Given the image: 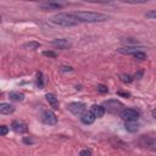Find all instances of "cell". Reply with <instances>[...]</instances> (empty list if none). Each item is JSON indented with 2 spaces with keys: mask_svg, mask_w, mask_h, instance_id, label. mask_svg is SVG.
<instances>
[{
  "mask_svg": "<svg viewBox=\"0 0 156 156\" xmlns=\"http://www.w3.org/2000/svg\"><path fill=\"white\" fill-rule=\"evenodd\" d=\"M46 100H48V102L50 104V106H51L54 110H57V108H58L60 104H58V99L55 96V94H51V93L46 94Z\"/></svg>",
  "mask_w": 156,
  "mask_h": 156,
  "instance_id": "obj_15",
  "label": "cell"
},
{
  "mask_svg": "<svg viewBox=\"0 0 156 156\" xmlns=\"http://www.w3.org/2000/svg\"><path fill=\"white\" fill-rule=\"evenodd\" d=\"M37 85L39 89H43L44 88V77H43V73L41 72H38L37 73Z\"/></svg>",
  "mask_w": 156,
  "mask_h": 156,
  "instance_id": "obj_19",
  "label": "cell"
},
{
  "mask_svg": "<svg viewBox=\"0 0 156 156\" xmlns=\"http://www.w3.org/2000/svg\"><path fill=\"white\" fill-rule=\"evenodd\" d=\"M121 80L124 83H130L133 80V77L129 74H121Z\"/></svg>",
  "mask_w": 156,
  "mask_h": 156,
  "instance_id": "obj_21",
  "label": "cell"
},
{
  "mask_svg": "<svg viewBox=\"0 0 156 156\" xmlns=\"http://www.w3.org/2000/svg\"><path fill=\"white\" fill-rule=\"evenodd\" d=\"M79 156H91V150L89 149H84L79 152Z\"/></svg>",
  "mask_w": 156,
  "mask_h": 156,
  "instance_id": "obj_26",
  "label": "cell"
},
{
  "mask_svg": "<svg viewBox=\"0 0 156 156\" xmlns=\"http://www.w3.org/2000/svg\"><path fill=\"white\" fill-rule=\"evenodd\" d=\"M119 116L126 122H135L139 118V112L133 108H123L119 112Z\"/></svg>",
  "mask_w": 156,
  "mask_h": 156,
  "instance_id": "obj_5",
  "label": "cell"
},
{
  "mask_svg": "<svg viewBox=\"0 0 156 156\" xmlns=\"http://www.w3.org/2000/svg\"><path fill=\"white\" fill-rule=\"evenodd\" d=\"M15 106L13 105H10L7 102H1L0 104V113L1 115H11L15 112Z\"/></svg>",
  "mask_w": 156,
  "mask_h": 156,
  "instance_id": "obj_12",
  "label": "cell"
},
{
  "mask_svg": "<svg viewBox=\"0 0 156 156\" xmlns=\"http://www.w3.org/2000/svg\"><path fill=\"white\" fill-rule=\"evenodd\" d=\"M51 44H52L55 48L61 49V50H67V49H69V48L72 46V44H71L67 39H55V40L51 41Z\"/></svg>",
  "mask_w": 156,
  "mask_h": 156,
  "instance_id": "obj_10",
  "label": "cell"
},
{
  "mask_svg": "<svg viewBox=\"0 0 156 156\" xmlns=\"http://www.w3.org/2000/svg\"><path fill=\"white\" fill-rule=\"evenodd\" d=\"M9 133V127H6V126H0V135H6Z\"/></svg>",
  "mask_w": 156,
  "mask_h": 156,
  "instance_id": "obj_23",
  "label": "cell"
},
{
  "mask_svg": "<svg viewBox=\"0 0 156 156\" xmlns=\"http://www.w3.org/2000/svg\"><path fill=\"white\" fill-rule=\"evenodd\" d=\"M124 127H126V129H127L128 132H130V133H135V132L138 130V128H139L138 123H135V122H126Z\"/></svg>",
  "mask_w": 156,
  "mask_h": 156,
  "instance_id": "obj_18",
  "label": "cell"
},
{
  "mask_svg": "<svg viewBox=\"0 0 156 156\" xmlns=\"http://www.w3.org/2000/svg\"><path fill=\"white\" fill-rule=\"evenodd\" d=\"M43 55L44 56H46V57H52V58H55L57 55H56V52H54V51H44L43 52Z\"/></svg>",
  "mask_w": 156,
  "mask_h": 156,
  "instance_id": "obj_25",
  "label": "cell"
},
{
  "mask_svg": "<svg viewBox=\"0 0 156 156\" xmlns=\"http://www.w3.org/2000/svg\"><path fill=\"white\" fill-rule=\"evenodd\" d=\"M98 91H100V93L105 94V93H107V91H108V88H107L106 85H104V84H99V85H98Z\"/></svg>",
  "mask_w": 156,
  "mask_h": 156,
  "instance_id": "obj_22",
  "label": "cell"
},
{
  "mask_svg": "<svg viewBox=\"0 0 156 156\" xmlns=\"http://www.w3.org/2000/svg\"><path fill=\"white\" fill-rule=\"evenodd\" d=\"M11 128H12L16 133H20V134H23V133H26V132L28 130L27 124H26L24 122H22V121H13V122L11 123Z\"/></svg>",
  "mask_w": 156,
  "mask_h": 156,
  "instance_id": "obj_9",
  "label": "cell"
},
{
  "mask_svg": "<svg viewBox=\"0 0 156 156\" xmlns=\"http://www.w3.org/2000/svg\"><path fill=\"white\" fill-rule=\"evenodd\" d=\"M143 73H144V71H143V69H140L138 73H135V78H136V79H140V78H141V76H143Z\"/></svg>",
  "mask_w": 156,
  "mask_h": 156,
  "instance_id": "obj_29",
  "label": "cell"
},
{
  "mask_svg": "<svg viewBox=\"0 0 156 156\" xmlns=\"http://www.w3.org/2000/svg\"><path fill=\"white\" fill-rule=\"evenodd\" d=\"M67 108L76 116H82L85 112V105L83 102H69L67 105Z\"/></svg>",
  "mask_w": 156,
  "mask_h": 156,
  "instance_id": "obj_6",
  "label": "cell"
},
{
  "mask_svg": "<svg viewBox=\"0 0 156 156\" xmlns=\"http://www.w3.org/2000/svg\"><path fill=\"white\" fill-rule=\"evenodd\" d=\"M117 94H118V95H122V96H126V98H129V96H130L129 93H123V91H118Z\"/></svg>",
  "mask_w": 156,
  "mask_h": 156,
  "instance_id": "obj_30",
  "label": "cell"
},
{
  "mask_svg": "<svg viewBox=\"0 0 156 156\" xmlns=\"http://www.w3.org/2000/svg\"><path fill=\"white\" fill-rule=\"evenodd\" d=\"M78 22H88V23H95V22H104L110 18V16L101 13V12H91V11H78L72 13Z\"/></svg>",
  "mask_w": 156,
  "mask_h": 156,
  "instance_id": "obj_1",
  "label": "cell"
},
{
  "mask_svg": "<svg viewBox=\"0 0 156 156\" xmlns=\"http://www.w3.org/2000/svg\"><path fill=\"white\" fill-rule=\"evenodd\" d=\"M145 17H146V18H155V17H156V11H155V10H151V11L146 12V13H145Z\"/></svg>",
  "mask_w": 156,
  "mask_h": 156,
  "instance_id": "obj_24",
  "label": "cell"
},
{
  "mask_svg": "<svg viewBox=\"0 0 156 156\" xmlns=\"http://www.w3.org/2000/svg\"><path fill=\"white\" fill-rule=\"evenodd\" d=\"M50 21L52 23H55L57 26H62V27H73L79 23L78 20L72 13H56L50 18Z\"/></svg>",
  "mask_w": 156,
  "mask_h": 156,
  "instance_id": "obj_2",
  "label": "cell"
},
{
  "mask_svg": "<svg viewBox=\"0 0 156 156\" xmlns=\"http://www.w3.org/2000/svg\"><path fill=\"white\" fill-rule=\"evenodd\" d=\"M41 121L45 123V124H49V126H55L57 123V117L56 115L50 111V110H45L43 111L41 113Z\"/></svg>",
  "mask_w": 156,
  "mask_h": 156,
  "instance_id": "obj_7",
  "label": "cell"
},
{
  "mask_svg": "<svg viewBox=\"0 0 156 156\" xmlns=\"http://www.w3.org/2000/svg\"><path fill=\"white\" fill-rule=\"evenodd\" d=\"M151 115H152V117L155 118V110H152V112H151Z\"/></svg>",
  "mask_w": 156,
  "mask_h": 156,
  "instance_id": "obj_31",
  "label": "cell"
},
{
  "mask_svg": "<svg viewBox=\"0 0 156 156\" xmlns=\"http://www.w3.org/2000/svg\"><path fill=\"white\" fill-rule=\"evenodd\" d=\"M140 49H141V48H138V46H134V45H127V46H124V48L118 49L117 51H118L119 54H124V55H133L134 52L140 51Z\"/></svg>",
  "mask_w": 156,
  "mask_h": 156,
  "instance_id": "obj_11",
  "label": "cell"
},
{
  "mask_svg": "<svg viewBox=\"0 0 156 156\" xmlns=\"http://www.w3.org/2000/svg\"><path fill=\"white\" fill-rule=\"evenodd\" d=\"M60 71L61 72H71L72 71V67H69V66H61L60 67Z\"/></svg>",
  "mask_w": 156,
  "mask_h": 156,
  "instance_id": "obj_28",
  "label": "cell"
},
{
  "mask_svg": "<svg viewBox=\"0 0 156 156\" xmlns=\"http://www.w3.org/2000/svg\"><path fill=\"white\" fill-rule=\"evenodd\" d=\"M90 111H91V113L95 116V118H96V117L100 118V117H102V116L105 115V108H104L101 105H93Z\"/></svg>",
  "mask_w": 156,
  "mask_h": 156,
  "instance_id": "obj_16",
  "label": "cell"
},
{
  "mask_svg": "<svg viewBox=\"0 0 156 156\" xmlns=\"http://www.w3.org/2000/svg\"><path fill=\"white\" fill-rule=\"evenodd\" d=\"M102 107L105 108V111L107 110V112H110V113H119V112L123 110L124 105H123L119 100L111 99V100H106V101H104Z\"/></svg>",
  "mask_w": 156,
  "mask_h": 156,
  "instance_id": "obj_3",
  "label": "cell"
},
{
  "mask_svg": "<svg viewBox=\"0 0 156 156\" xmlns=\"http://www.w3.org/2000/svg\"><path fill=\"white\" fill-rule=\"evenodd\" d=\"M66 5L67 2H63V1H48V2H41L38 6L43 10H58Z\"/></svg>",
  "mask_w": 156,
  "mask_h": 156,
  "instance_id": "obj_8",
  "label": "cell"
},
{
  "mask_svg": "<svg viewBox=\"0 0 156 156\" xmlns=\"http://www.w3.org/2000/svg\"><path fill=\"white\" fill-rule=\"evenodd\" d=\"M140 147H146L149 150H155L156 149V140L155 136H150V135H141L136 141H135Z\"/></svg>",
  "mask_w": 156,
  "mask_h": 156,
  "instance_id": "obj_4",
  "label": "cell"
},
{
  "mask_svg": "<svg viewBox=\"0 0 156 156\" xmlns=\"http://www.w3.org/2000/svg\"><path fill=\"white\" fill-rule=\"evenodd\" d=\"M133 56L135 57V58H138V60H146V54L143 51V50H140V51H136V52H134L133 54Z\"/></svg>",
  "mask_w": 156,
  "mask_h": 156,
  "instance_id": "obj_20",
  "label": "cell"
},
{
  "mask_svg": "<svg viewBox=\"0 0 156 156\" xmlns=\"http://www.w3.org/2000/svg\"><path fill=\"white\" fill-rule=\"evenodd\" d=\"M39 48H40V43L38 41H28L23 44V49H27V50H37Z\"/></svg>",
  "mask_w": 156,
  "mask_h": 156,
  "instance_id": "obj_17",
  "label": "cell"
},
{
  "mask_svg": "<svg viewBox=\"0 0 156 156\" xmlns=\"http://www.w3.org/2000/svg\"><path fill=\"white\" fill-rule=\"evenodd\" d=\"M9 99L11 101H15V102H21V101L24 100V94L21 93V91L13 90V91H10L9 93Z\"/></svg>",
  "mask_w": 156,
  "mask_h": 156,
  "instance_id": "obj_13",
  "label": "cell"
},
{
  "mask_svg": "<svg viewBox=\"0 0 156 156\" xmlns=\"http://www.w3.org/2000/svg\"><path fill=\"white\" fill-rule=\"evenodd\" d=\"M0 22H1V17H0Z\"/></svg>",
  "mask_w": 156,
  "mask_h": 156,
  "instance_id": "obj_32",
  "label": "cell"
},
{
  "mask_svg": "<svg viewBox=\"0 0 156 156\" xmlns=\"http://www.w3.org/2000/svg\"><path fill=\"white\" fill-rule=\"evenodd\" d=\"M23 143L27 144V145H32V144H34V139H32L30 136H29V138H28V136H24V138H23Z\"/></svg>",
  "mask_w": 156,
  "mask_h": 156,
  "instance_id": "obj_27",
  "label": "cell"
},
{
  "mask_svg": "<svg viewBox=\"0 0 156 156\" xmlns=\"http://www.w3.org/2000/svg\"><path fill=\"white\" fill-rule=\"evenodd\" d=\"M80 121L84 124H91L95 121V116L91 113V111H85L82 116H80Z\"/></svg>",
  "mask_w": 156,
  "mask_h": 156,
  "instance_id": "obj_14",
  "label": "cell"
}]
</instances>
